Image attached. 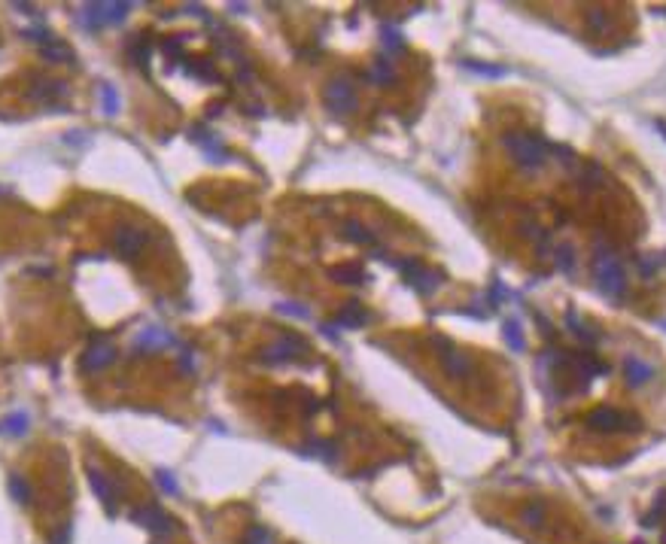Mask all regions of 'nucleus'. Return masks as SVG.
Segmentation results:
<instances>
[{"label":"nucleus","mask_w":666,"mask_h":544,"mask_svg":"<svg viewBox=\"0 0 666 544\" xmlns=\"http://www.w3.org/2000/svg\"><path fill=\"white\" fill-rule=\"evenodd\" d=\"M502 143L511 153L514 162H518L520 167H527V171H536V167H542L548 162V146L542 143V137H536V134L511 131V134L502 137Z\"/></svg>","instance_id":"obj_1"},{"label":"nucleus","mask_w":666,"mask_h":544,"mask_svg":"<svg viewBox=\"0 0 666 544\" xmlns=\"http://www.w3.org/2000/svg\"><path fill=\"white\" fill-rule=\"evenodd\" d=\"M594 274H596V286L605 292L609 298H621L627 292V277H624V267L618 265V258L612 253H599L594 258Z\"/></svg>","instance_id":"obj_2"},{"label":"nucleus","mask_w":666,"mask_h":544,"mask_svg":"<svg viewBox=\"0 0 666 544\" xmlns=\"http://www.w3.org/2000/svg\"><path fill=\"white\" fill-rule=\"evenodd\" d=\"M587 423L594 426L596 432H639L636 417L614 411V407H596V411L587 417Z\"/></svg>","instance_id":"obj_3"},{"label":"nucleus","mask_w":666,"mask_h":544,"mask_svg":"<svg viewBox=\"0 0 666 544\" xmlns=\"http://www.w3.org/2000/svg\"><path fill=\"white\" fill-rule=\"evenodd\" d=\"M323 98H326V107L335 116H344V113L356 110V88H353L350 79H332Z\"/></svg>","instance_id":"obj_4"},{"label":"nucleus","mask_w":666,"mask_h":544,"mask_svg":"<svg viewBox=\"0 0 666 544\" xmlns=\"http://www.w3.org/2000/svg\"><path fill=\"white\" fill-rule=\"evenodd\" d=\"M125 13H128V3H88L82 6L79 19L86 28H104V24L122 22Z\"/></svg>","instance_id":"obj_5"},{"label":"nucleus","mask_w":666,"mask_h":544,"mask_svg":"<svg viewBox=\"0 0 666 544\" xmlns=\"http://www.w3.org/2000/svg\"><path fill=\"white\" fill-rule=\"evenodd\" d=\"M435 347L441 350V362H444V368H447V374H451V378H456V380L469 378V374H472L469 356H463L460 350H454L444 338H435Z\"/></svg>","instance_id":"obj_6"},{"label":"nucleus","mask_w":666,"mask_h":544,"mask_svg":"<svg viewBox=\"0 0 666 544\" xmlns=\"http://www.w3.org/2000/svg\"><path fill=\"white\" fill-rule=\"evenodd\" d=\"M304 350V344L298 338H293V334H283V338H277L274 344L265 350V362L268 365H283V362H293V359L298 356Z\"/></svg>","instance_id":"obj_7"},{"label":"nucleus","mask_w":666,"mask_h":544,"mask_svg":"<svg viewBox=\"0 0 666 544\" xmlns=\"http://www.w3.org/2000/svg\"><path fill=\"white\" fill-rule=\"evenodd\" d=\"M146 231L144 228H131V225H125V228H119V234H116V249H119V256L125 258H137L140 256V249L146 247Z\"/></svg>","instance_id":"obj_8"},{"label":"nucleus","mask_w":666,"mask_h":544,"mask_svg":"<svg viewBox=\"0 0 666 544\" xmlns=\"http://www.w3.org/2000/svg\"><path fill=\"white\" fill-rule=\"evenodd\" d=\"M110 362H116V347L110 341H98L82 353V371H101Z\"/></svg>","instance_id":"obj_9"},{"label":"nucleus","mask_w":666,"mask_h":544,"mask_svg":"<svg viewBox=\"0 0 666 544\" xmlns=\"http://www.w3.org/2000/svg\"><path fill=\"white\" fill-rule=\"evenodd\" d=\"M624 378H627V383H630L633 389H636V387H645V383L654 378V368L648 365V362H642L639 356H627V359H624Z\"/></svg>","instance_id":"obj_10"},{"label":"nucleus","mask_w":666,"mask_h":544,"mask_svg":"<svg viewBox=\"0 0 666 544\" xmlns=\"http://www.w3.org/2000/svg\"><path fill=\"white\" fill-rule=\"evenodd\" d=\"M177 341H173V334L171 332H164V329H158V325H153V329H144L137 334V341H134V347L137 350H158V347H173Z\"/></svg>","instance_id":"obj_11"},{"label":"nucleus","mask_w":666,"mask_h":544,"mask_svg":"<svg viewBox=\"0 0 666 544\" xmlns=\"http://www.w3.org/2000/svg\"><path fill=\"white\" fill-rule=\"evenodd\" d=\"M369 322V311L359 304V301H350L344 311L338 313V325L341 329H359V325Z\"/></svg>","instance_id":"obj_12"},{"label":"nucleus","mask_w":666,"mask_h":544,"mask_svg":"<svg viewBox=\"0 0 666 544\" xmlns=\"http://www.w3.org/2000/svg\"><path fill=\"white\" fill-rule=\"evenodd\" d=\"M192 140H198V143H201V149L207 153V158H210V162H222V158H226V149H222V143L213 137L210 131H201V128H198V131L192 134Z\"/></svg>","instance_id":"obj_13"},{"label":"nucleus","mask_w":666,"mask_h":544,"mask_svg":"<svg viewBox=\"0 0 666 544\" xmlns=\"http://www.w3.org/2000/svg\"><path fill=\"white\" fill-rule=\"evenodd\" d=\"M408 280H411V286L417 289L420 295H432V292L441 286V274L438 271H423V267L414 274V277H408Z\"/></svg>","instance_id":"obj_14"},{"label":"nucleus","mask_w":666,"mask_h":544,"mask_svg":"<svg viewBox=\"0 0 666 544\" xmlns=\"http://www.w3.org/2000/svg\"><path fill=\"white\" fill-rule=\"evenodd\" d=\"M502 338L514 353H523V350H527V338H523V332H520V320H505L502 322Z\"/></svg>","instance_id":"obj_15"},{"label":"nucleus","mask_w":666,"mask_h":544,"mask_svg":"<svg viewBox=\"0 0 666 544\" xmlns=\"http://www.w3.org/2000/svg\"><path fill=\"white\" fill-rule=\"evenodd\" d=\"M88 478H91V490L98 492V499H104V505L113 511V487H110V481H107V474L101 468H91Z\"/></svg>","instance_id":"obj_16"},{"label":"nucleus","mask_w":666,"mask_h":544,"mask_svg":"<svg viewBox=\"0 0 666 544\" xmlns=\"http://www.w3.org/2000/svg\"><path fill=\"white\" fill-rule=\"evenodd\" d=\"M28 426H31L28 414H24V411H15V414H10V417H3V420H0V432H6V435H13V438H19V435L28 432Z\"/></svg>","instance_id":"obj_17"},{"label":"nucleus","mask_w":666,"mask_h":544,"mask_svg":"<svg viewBox=\"0 0 666 544\" xmlns=\"http://www.w3.org/2000/svg\"><path fill=\"white\" fill-rule=\"evenodd\" d=\"M137 520H144V526L149 532H155V535H162V532H168L171 526H168V517H164L158 508H146V511H140L137 514Z\"/></svg>","instance_id":"obj_18"},{"label":"nucleus","mask_w":666,"mask_h":544,"mask_svg":"<svg viewBox=\"0 0 666 544\" xmlns=\"http://www.w3.org/2000/svg\"><path fill=\"white\" fill-rule=\"evenodd\" d=\"M43 49V55L49 58V61H58V64H68L73 61V52H70V46H64V43H58V40L52 37L46 46H40Z\"/></svg>","instance_id":"obj_19"},{"label":"nucleus","mask_w":666,"mask_h":544,"mask_svg":"<svg viewBox=\"0 0 666 544\" xmlns=\"http://www.w3.org/2000/svg\"><path fill=\"white\" fill-rule=\"evenodd\" d=\"M344 238L347 240H353V244H374V234L365 228L362 222H356V219H350V222H344Z\"/></svg>","instance_id":"obj_20"},{"label":"nucleus","mask_w":666,"mask_h":544,"mask_svg":"<svg viewBox=\"0 0 666 544\" xmlns=\"http://www.w3.org/2000/svg\"><path fill=\"white\" fill-rule=\"evenodd\" d=\"M332 277H338L341 283H365L369 274L356 265H341V267H332Z\"/></svg>","instance_id":"obj_21"},{"label":"nucleus","mask_w":666,"mask_h":544,"mask_svg":"<svg viewBox=\"0 0 666 544\" xmlns=\"http://www.w3.org/2000/svg\"><path fill=\"white\" fill-rule=\"evenodd\" d=\"M186 73H189V77H195V79H204V82H216V79H219V73L213 70V64L204 61V58H198L195 64H189Z\"/></svg>","instance_id":"obj_22"},{"label":"nucleus","mask_w":666,"mask_h":544,"mask_svg":"<svg viewBox=\"0 0 666 544\" xmlns=\"http://www.w3.org/2000/svg\"><path fill=\"white\" fill-rule=\"evenodd\" d=\"M465 70L478 73V77H490V79H502V77H509V70H505V67H496V64H481V61H465Z\"/></svg>","instance_id":"obj_23"},{"label":"nucleus","mask_w":666,"mask_h":544,"mask_svg":"<svg viewBox=\"0 0 666 544\" xmlns=\"http://www.w3.org/2000/svg\"><path fill=\"white\" fill-rule=\"evenodd\" d=\"M98 95H101V110H104L107 116H116V113H119L122 100H119V95H116V88H113V86H107V82H104Z\"/></svg>","instance_id":"obj_24"},{"label":"nucleus","mask_w":666,"mask_h":544,"mask_svg":"<svg viewBox=\"0 0 666 544\" xmlns=\"http://www.w3.org/2000/svg\"><path fill=\"white\" fill-rule=\"evenodd\" d=\"M10 492H13V499L19 502V505H28V502H31V487H28V481H24L22 474H10Z\"/></svg>","instance_id":"obj_25"},{"label":"nucleus","mask_w":666,"mask_h":544,"mask_svg":"<svg viewBox=\"0 0 666 544\" xmlns=\"http://www.w3.org/2000/svg\"><path fill=\"white\" fill-rule=\"evenodd\" d=\"M557 267H560L563 274H575V249L569 244L557 247Z\"/></svg>","instance_id":"obj_26"},{"label":"nucleus","mask_w":666,"mask_h":544,"mask_svg":"<svg viewBox=\"0 0 666 544\" xmlns=\"http://www.w3.org/2000/svg\"><path fill=\"white\" fill-rule=\"evenodd\" d=\"M575 365L581 368V371H584V378H594V374H605V371H609V368H605L603 362H596V359L590 356V353H578V356H575Z\"/></svg>","instance_id":"obj_27"},{"label":"nucleus","mask_w":666,"mask_h":544,"mask_svg":"<svg viewBox=\"0 0 666 544\" xmlns=\"http://www.w3.org/2000/svg\"><path fill=\"white\" fill-rule=\"evenodd\" d=\"M566 325H569L572 334H575V338H581V341H594V338H596V334H594V332H587V325L581 322L578 311H566Z\"/></svg>","instance_id":"obj_28"},{"label":"nucleus","mask_w":666,"mask_h":544,"mask_svg":"<svg viewBox=\"0 0 666 544\" xmlns=\"http://www.w3.org/2000/svg\"><path fill=\"white\" fill-rule=\"evenodd\" d=\"M369 79L378 82V86L389 82V79H393V64H389L387 58H378V61H374V67H371V73H369Z\"/></svg>","instance_id":"obj_29"},{"label":"nucleus","mask_w":666,"mask_h":544,"mask_svg":"<svg viewBox=\"0 0 666 544\" xmlns=\"http://www.w3.org/2000/svg\"><path fill=\"white\" fill-rule=\"evenodd\" d=\"M380 43H384L387 49H402V43H405L402 31H398L396 24H384V28H380Z\"/></svg>","instance_id":"obj_30"},{"label":"nucleus","mask_w":666,"mask_h":544,"mask_svg":"<svg viewBox=\"0 0 666 544\" xmlns=\"http://www.w3.org/2000/svg\"><path fill=\"white\" fill-rule=\"evenodd\" d=\"M128 52H131V58H134L137 64H146V61H149V40H146V37H137L134 43H131Z\"/></svg>","instance_id":"obj_31"},{"label":"nucleus","mask_w":666,"mask_h":544,"mask_svg":"<svg viewBox=\"0 0 666 544\" xmlns=\"http://www.w3.org/2000/svg\"><path fill=\"white\" fill-rule=\"evenodd\" d=\"M55 95H68L64 82H43V88H34V98H55Z\"/></svg>","instance_id":"obj_32"},{"label":"nucleus","mask_w":666,"mask_h":544,"mask_svg":"<svg viewBox=\"0 0 666 544\" xmlns=\"http://www.w3.org/2000/svg\"><path fill=\"white\" fill-rule=\"evenodd\" d=\"M271 532L265 529V526H253V529L247 532V544H271Z\"/></svg>","instance_id":"obj_33"},{"label":"nucleus","mask_w":666,"mask_h":544,"mask_svg":"<svg viewBox=\"0 0 666 544\" xmlns=\"http://www.w3.org/2000/svg\"><path fill=\"white\" fill-rule=\"evenodd\" d=\"M277 313H286V316H295V320H307V316H311V311H307V307H298V304H289V301H283V304H277Z\"/></svg>","instance_id":"obj_34"},{"label":"nucleus","mask_w":666,"mask_h":544,"mask_svg":"<svg viewBox=\"0 0 666 544\" xmlns=\"http://www.w3.org/2000/svg\"><path fill=\"white\" fill-rule=\"evenodd\" d=\"M523 520H527V526L545 523V508H542V505H529L527 511H523Z\"/></svg>","instance_id":"obj_35"},{"label":"nucleus","mask_w":666,"mask_h":544,"mask_svg":"<svg viewBox=\"0 0 666 544\" xmlns=\"http://www.w3.org/2000/svg\"><path fill=\"white\" fill-rule=\"evenodd\" d=\"M660 265H666V256H654V258H642V262H639V271H642V274H645V277H648V274H654V271H657V267H660Z\"/></svg>","instance_id":"obj_36"},{"label":"nucleus","mask_w":666,"mask_h":544,"mask_svg":"<svg viewBox=\"0 0 666 544\" xmlns=\"http://www.w3.org/2000/svg\"><path fill=\"white\" fill-rule=\"evenodd\" d=\"M158 483H162V490L171 492V496H177V492H180L177 481H173V474H168V472H158Z\"/></svg>","instance_id":"obj_37"},{"label":"nucleus","mask_w":666,"mask_h":544,"mask_svg":"<svg viewBox=\"0 0 666 544\" xmlns=\"http://www.w3.org/2000/svg\"><path fill=\"white\" fill-rule=\"evenodd\" d=\"M590 28H594V31H605V28H609V15H605L603 10H594V13H590Z\"/></svg>","instance_id":"obj_38"},{"label":"nucleus","mask_w":666,"mask_h":544,"mask_svg":"<svg viewBox=\"0 0 666 544\" xmlns=\"http://www.w3.org/2000/svg\"><path fill=\"white\" fill-rule=\"evenodd\" d=\"M502 298H505V286H502V280H496L493 289H490V307H499Z\"/></svg>","instance_id":"obj_39"},{"label":"nucleus","mask_w":666,"mask_h":544,"mask_svg":"<svg viewBox=\"0 0 666 544\" xmlns=\"http://www.w3.org/2000/svg\"><path fill=\"white\" fill-rule=\"evenodd\" d=\"M183 43H186V40H183V37H177V40H168V43H164V52H168V58H177V55L183 52Z\"/></svg>","instance_id":"obj_40"},{"label":"nucleus","mask_w":666,"mask_h":544,"mask_svg":"<svg viewBox=\"0 0 666 544\" xmlns=\"http://www.w3.org/2000/svg\"><path fill=\"white\" fill-rule=\"evenodd\" d=\"M554 153L560 155V162H563V164H572V149H566V146L557 143V146H554Z\"/></svg>","instance_id":"obj_41"},{"label":"nucleus","mask_w":666,"mask_h":544,"mask_svg":"<svg viewBox=\"0 0 666 544\" xmlns=\"http://www.w3.org/2000/svg\"><path fill=\"white\" fill-rule=\"evenodd\" d=\"M654 125H657V131H660V134H663V137H666V122H663V119H657Z\"/></svg>","instance_id":"obj_42"},{"label":"nucleus","mask_w":666,"mask_h":544,"mask_svg":"<svg viewBox=\"0 0 666 544\" xmlns=\"http://www.w3.org/2000/svg\"><path fill=\"white\" fill-rule=\"evenodd\" d=\"M0 195H10V186H0Z\"/></svg>","instance_id":"obj_43"},{"label":"nucleus","mask_w":666,"mask_h":544,"mask_svg":"<svg viewBox=\"0 0 666 544\" xmlns=\"http://www.w3.org/2000/svg\"><path fill=\"white\" fill-rule=\"evenodd\" d=\"M660 329H663V332H666V320H660Z\"/></svg>","instance_id":"obj_44"},{"label":"nucleus","mask_w":666,"mask_h":544,"mask_svg":"<svg viewBox=\"0 0 666 544\" xmlns=\"http://www.w3.org/2000/svg\"><path fill=\"white\" fill-rule=\"evenodd\" d=\"M663 544H666V532H663Z\"/></svg>","instance_id":"obj_45"}]
</instances>
